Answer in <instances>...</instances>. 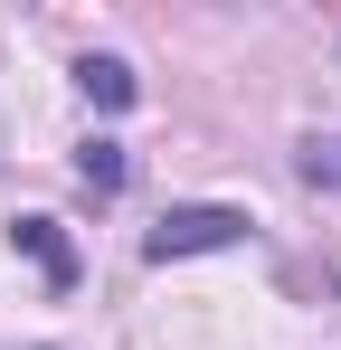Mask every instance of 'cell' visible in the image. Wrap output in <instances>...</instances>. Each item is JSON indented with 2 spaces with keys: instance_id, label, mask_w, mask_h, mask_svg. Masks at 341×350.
I'll return each instance as SVG.
<instances>
[{
  "instance_id": "2",
  "label": "cell",
  "mask_w": 341,
  "mask_h": 350,
  "mask_svg": "<svg viewBox=\"0 0 341 350\" xmlns=\"http://www.w3.org/2000/svg\"><path fill=\"white\" fill-rule=\"evenodd\" d=\"M10 246H29V256H38V275H48L57 293L76 284V246L57 237V218H19V228H10Z\"/></svg>"
},
{
  "instance_id": "3",
  "label": "cell",
  "mask_w": 341,
  "mask_h": 350,
  "mask_svg": "<svg viewBox=\"0 0 341 350\" xmlns=\"http://www.w3.org/2000/svg\"><path fill=\"white\" fill-rule=\"evenodd\" d=\"M76 85H86L105 114H123V105H133V66H123V57H76Z\"/></svg>"
},
{
  "instance_id": "4",
  "label": "cell",
  "mask_w": 341,
  "mask_h": 350,
  "mask_svg": "<svg viewBox=\"0 0 341 350\" xmlns=\"http://www.w3.org/2000/svg\"><path fill=\"white\" fill-rule=\"evenodd\" d=\"M76 171H86L95 199H114V189H123V142H86V152H76Z\"/></svg>"
},
{
  "instance_id": "1",
  "label": "cell",
  "mask_w": 341,
  "mask_h": 350,
  "mask_svg": "<svg viewBox=\"0 0 341 350\" xmlns=\"http://www.w3.org/2000/svg\"><path fill=\"white\" fill-rule=\"evenodd\" d=\"M209 246H247V208H162V228L142 237L152 265H170V256H209Z\"/></svg>"
},
{
  "instance_id": "5",
  "label": "cell",
  "mask_w": 341,
  "mask_h": 350,
  "mask_svg": "<svg viewBox=\"0 0 341 350\" xmlns=\"http://www.w3.org/2000/svg\"><path fill=\"white\" fill-rule=\"evenodd\" d=\"M303 180H341V142H332V152L313 142V152H303Z\"/></svg>"
}]
</instances>
